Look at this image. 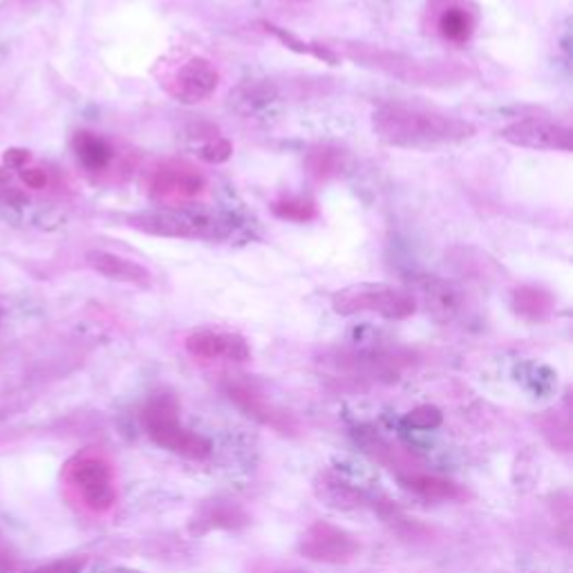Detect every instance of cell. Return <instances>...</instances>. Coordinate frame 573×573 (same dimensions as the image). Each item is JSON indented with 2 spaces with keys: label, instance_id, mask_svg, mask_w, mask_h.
Returning <instances> with one entry per match:
<instances>
[{
  "label": "cell",
  "instance_id": "6da1fadb",
  "mask_svg": "<svg viewBox=\"0 0 573 573\" xmlns=\"http://www.w3.org/2000/svg\"><path fill=\"white\" fill-rule=\"evenodd\" d=\"M374 135L394 148L428 151L470 140L475 126L457 115L410 104H385L372 115Z\"/></svg>",
  "mask_w": 573,
  "mask_h": 573
},
{
  "label": "cell",
  "instance_id": "7a4b0ae2",
  "mask_svg": "<svg viewBox=\"0 0 573 573\" xmlns=\"http://www.w3.org/2000/svg\"><path fill=\"white\" fill-rule=\"evenodd\" d=\"M178 415H180V406L170 394L153 396L142 410V423L146 428V434L159 449H166L184 459H193V462L206 459L213 451L211 442L206 437L184 428L178 421Z\"/></svg>",
  "mask_w": 573,
  "mask_h": 573
},
{
  "label": "cell",
  "instance_id": "3957f363",
  "mask_svg": "<svg viewBox=\"0 0 573 573\" xmlns=\"http://www.w3.org/2000/svg\"><path fill=\"white\" fill-rule=\"evenodd\" d=\"M130 227L148 236L175 240H219L229 234L223 217L184 206H166L128 217Z\"/></svg>",
  "mask_w": 573,
  "mask_h": 573
},
{
  "label": "cell",
  "instance_id": "277c9868",
  "mask_svg": "<svg viewBox=\"0 0 573 573\" xmlns=\"http://www.w3.org/2000/svg\"><path fill=\"white\" fill-rule=\"evenodd\" d=\"M332 307L341 317L377 314L390 321H404L417 312V298L394 285L361 283L336 291L332 296Z\"/></svg>",
  "mask_w": 573,
  "mask_h": 573
},
{
  "label": "cell",
  "instance_id": "5b68a950",
  "mask_svg": "<svg viewBox=\"0 0 573 573\" xmlns=\"http://www.w3.org/2000/svg\"><path fill=\"white\" fill-rule=\"evenodd\" d=\"M345 55L355 59L363 65L377 68L381 72H387L396 79L406 83H419V85H439V83H451L464 76V70L457 65H442L432 61H419L399 52L379 50L372 46H363V43H355V46H345Z\"/></svg>",
  "mask_w": 573,
  "mask_h": 573
},
{
  "label": "cell",
  "instance_id": "8992f818",
  "mask_svg": "<svg viewBox=\"0 0 573 573\" xmlns=\"http://www.w3.org/2000/svg\"><path fill=\"white\" fill-rule=\"evenodd\" d=\"M72 487L79 491L83 504L95 513H108L117 502V487L112 466L99 455H83L68 468Z\"/></svg>",
  "mask_w": 573,
  "mask_h": 573
},
{
  "label": "cell",
  "instance_id": "52a82bcc",
  "mask_svg": "<svg viewBox=\"0 0 573 573\" xmlns=\"http://www.w3.org/2000/svg\"><path fill=\"white\" fill-rule=\"evenodd\" d=\"M164 91L184 106L206 102L219 85L217 68L204 57H187L164 74Z\"/></svg>",
  "mask_w": 573,
  "mask_h": 573
},
{
  "label": "cell",
  "instance_id": "ba28073f",
  "mask_svg": "<svg viewBox=\"0 0 573 573\" xmlns=\"http://www.w3.org/2000/svg\"><path fill=\"white\" fill-rule=\"evenodd\" d=\"M206 191V178L187 162H166L148 175V195L166 206H180Z\"/></svg>",
  "mask_w": 573,
  "mask_h": 573
},
{
  "label": "cell",
  "instance_id": "9c48e42d",
  "mask_svg": "<svg viewBox=\"0 0 573 573\" xmlns=\"http://www.w3.org/2000/svg\"><path fill=\"white\" fill-rule=\"evenodd\" d=\"M500 138L517 148L571 153V128L549 119H520L500 130Z\"/></svg>",
  "mask_w": 573,
  "mask_h": 573
},
{
  "label": "cell",
  "instance_id": "30bf717a",
  "mask_svg": "<svg viewBox=\"0 0 573 573\" xmlns=\"http://www.w3.org/2000/svg\"><path fill=\"white\" fill-rule=\"evenodd\" d=\"M300 553L314 562L343 564L359 553V542L345 528L321 520L307 528L300 540Z\"/></svg>",
  "mask_w": 573,
  "mask_h": 573
},
{
  "label": "cell",
  "instance_id": "8fae6325",
  "mask_svg": "<svg viewBox=\"0 0 573 573\" xmlns=\"http://www.w3.org/2000/svg\"><path fill=\"white\" fill-rule=\"evenodd\" d=\"M184 347L191 357L204 361H231L244 363L251 359L249 343L234 332L219 330H195L187 336Z\"/></svg>",
  "mask_w": 573,
  "mask_h": 573
},
{
  "label": "cell",
  "instance_id": "7c38bea8",
  "mask_svg": "<svg viewBox=\"0 0 573 573\" xmlns=\"http://www.w3.org/2000/svg\"><path fill=\"white\" fill-rule=\"evenodd\" d=\"M227 394H229V399H231L247 417H251L253 421H258V423H262V426H270V428H274V430H278V432H285V434L296 432V428H298L296 421H294L287 413L274 408L267 399H264V394H260L255 387H251V385H247V383L231 381V383L227 385Z\"/></svg>",
  "mask_w": 573,
  "mask_h": 573
},
{
  "label": "cell",
  "instance_id": "4fadbf2b",
  "mask_svg": "<svg viewBox=\"0 0 573 573\" xmlns=\"http://www.w3.org/2000/svg\"><path fill=\"white\" fill-rule=\"evenodd\" d=\"M85 260L104 278L126 283V285H135V287H151L153 285L151 272L144 267V264H140L135 260H128L123 255H117L110 251H99V249L87 253Z\"/></svg>",
  "mask_w": 573,
  "mask_h": 573
},
{
  "label": "cell",
  "instance_id": "5bb4252c",
  "mask_svg": "<svg viewBox=\"0 0 573 573\" xmlns=\"http://www.w3.org/2000/svg\"><path fill=\"white\" fill-rule=\"evenodd\" d=\"M477 27L475 14L462 3H449L437 14V32L453 46H466Z\"/></svg>",
  "mask_w": 573,
  "mask_h": 573
},
{
  "label": "cell",
  "instance_id": "9a60e30c",
  "mask_svg": "<svg viewBox=\"0 0 573 573\" xmlns=\"http://www.w3.org/2000/svg\"><path fill=\"white\" fill-rule=\"evenodd\" d=\"M72 148H74L81 166L85 170H93V172H102V170L110 168V164L115 159V151H112L110 142L95 135V132H87V130L76 132L74 140H72Z\"/></svg>",
  "mask_w": 573,
  "mask_h": 573
},
{
  "label": "cell",
  "instance_id": "2e32d148",
  "mask_svg": "<svg viewBox=\"0 0 573 573\" xmlns=\"http://www.w3.org/2000/svg\"><path fill=\"white\" fill-rule=\"evenodd\" d=\"M556 307V300L549 291L536 285H522L513 291V310L532 321H542L547 319Z\"/></svg>",
  "mask_w": 573,
  "mask_h": 573
},
{
  "label": "cell",
  "instance_id": "e0dca14e",
  "mask_svg": "<svg viewBox=\"0 0 573 573\" xmlns=\"http://www.w3.org/2000/svg\"><path fill=\"white\" fill-rule=\"evenodd\" d=\"M402 484L426 500H462L466 496L455 481L434 475H423V473H413L408 477H402Z\"/></svg>",
  "mask_w": 573,
  "mask_h": 573
},
{
  "label": "cell",
  "instance_id": "ac0fdd59",
  "mask_svg": "<svg viewBox=\"0 0 573 573\" xmlns=\"http://www.w3.org/2000/svg\"><path fill=\"white\" fill-rule=\"evenodd\" d=\"M317 493L327 506H334V509H359L361 506V493L351 487L349 481L336 477L334 473H323L319 477Z\"/></svg>",
  "mask_w": 573,
  "mask_h": 573
},
{
  "label": "cell",
  "instance_id": "d6986e66",
  "mask_svg": "<svg viewBox=\"0 0 573 573\" xmlns=\"http://www.w3.org/2000/svg\"><path fill=\"white\" fill-rule=\"evenodd\" d=\"M421 287H423V298H426L428 307L437 317L451 319L459 310L462 294L455 289V285L437 280V278H428V280H423Z\"/></svg>",
  "mask_w": 573,
  "mask_h": 573
},
{
  "label": "cell",
  "instance_id": "ffe728a7",
  "mask_svg": "<svg viewBox=\"0 0 573 573\" xmlns=\"http://www.w3.org/2000/svg\"><path fill=\"white\" fill-rule=\"evenodd\" d=\"M262 27L267 29L270 34H274L276 38H280L289 50H296V52H300V55H312V57L323 59V61H327V63H332V65H336L338 59H341L332 48H327V46H317V43H305V40L296 38L291 32H287V29L274 25V23H262Z\"/></svg>",
  "mask_w": 573,
  "mask_h": 573
},
{
  "label": "cell",
  "instance_id": "44dd1931",
  "mask_svg": "<svg viewBox=\"0 0 573 573\" xmlns=\"http://www.w3.org/2000/svg\"><path fill=\"white\" fill-rule=\"evenodd\" d=\"M345 166V155L338 148L330 146H319L307 157V168L314 175L317 180H330L334 175H338Z\"/></svg>",
  "mask_w": 573,
  "mask_h": 573
},
{
  "label": "cell",
  "instance_id": "7402d4cb",
  "mask_svg": "<svg viewBox=\"0 0 573 573\" xmlns=\"http://www.w3.org/2000/svg\"><path fill=\"white\" fill-rule=\"evenodd\" d=\"M200 142H195V155L206 164H225L234 155V146L227 138L219 135L217 130L200 132Z\"/></svg>",
  "mask_w": 573,
  "mask_h": 573
},
{
  "label": "cell",
  "instance_id": "603a6c76",
  "mask_svg": "<svg viewBox=\"0 0 573 573\" xmlns=\"http://www.w3.org/2000/svg\"><path fill=\"white\" fill-rule=\"evenodd\" d=\"M272 211L280 219H289V223H310V219L319 215L317 204L310 198H302V195L283 198L272 204Z\"/></svg>",
  "mask_w": 573,
  "mask_h": 573
},
{
  "label": "cell",
  "instance_id": "cb8c5ba5",
  "mask_svg": "<svg viewBox=\"0 0 573 573\" xmlns=\"http://www.w3.org/2000/svg\"><path fill=\"white\" fill-rule=\"evenodd\" d=\"M200 522H208V526L213 528H236L240 524L247 522V515L234 506V504H227V502H215V504H208L202 513V520Z\"/></svg>",
  "mask_w": 573,
  "mask_h": 573
},
{
  "label": "cell",
  "instance_id": "d4e9b609",
  "mask_svg": "<svg viewBox=\"0 0 573 573\" xmlns=\"http://www.w3.org/2000/svg\"><path fill=\"white\" fill-rule=\"evenodd\" d=\"M444 417L442 413H439L434 406H419L415 410H410L406 417H404V423L417 428V430H432V428H439L442 426Z\"/></svg>",
  "mask_w": 573,
  "mask_h": 573
},
{
  "label": "cell",
  "instance_id": "484cf974",
  "mask_svg": "<svg viewBox=\"0 0 573 573\" xmlns=\"http://www.w3.org/2000/svg\"><path fill=\"white\" fill-rule=\"evenodd\" d=\"M21 180L27 189H34V191H40V189H46L48 187V175L46 170H40V168H21Z\"/></svg>",
  "mask_w": 573,
  "mask_h": 573
},
{
  "label": "cell",
  "instance_id": "4316f807",
  "mask_svg": "<svg viewBox=\"0 0 573 573\" xmlns=\"http://www.w3.org/2000/svg\"><path fill=\"white\" fill-rule=\"evenodd\" d=\"M29 159H32L29 151H23V148H10V151H5V155H3V164H5L8 168H19V170L25 168Z\"/></svg>",
  "mask_w": 573,
  "mask_h": 573
},
{
  "label": "cell",
  "instance_id": "83f0119b",
  "mask_svg": "<svg viewBox=\"0 0 573 573\" xmlns=\"http://www.w3.org/2000/svg\"><path fill=\"white\" fill-rule=\"evenodd\" d=\"M110 573H142V571H135V569H115Z\"/></svg>",
  "mask_w": 573,
  "mask_h": 573
},
{
  "label": "cell",
  "instance_id": "f1b7e54d",
  "mask_svg": "<svg viewBox=\"0 0 573 573\" xmlns=\"http://www.w3.org/2000/svg\"><path fill=\"white\" fill-rule=\"evenodd\" d=\"M29 573H38V571H36V569H34V571H29Z\"/></svg>",
  "mask_w": 573,
  "mask_h": 573
}]
</instances>
